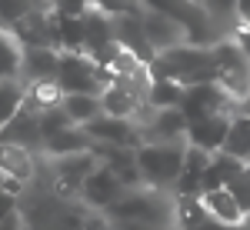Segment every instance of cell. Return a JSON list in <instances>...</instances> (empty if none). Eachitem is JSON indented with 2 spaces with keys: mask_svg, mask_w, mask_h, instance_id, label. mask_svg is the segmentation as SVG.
I'll return each mask as SVG.
<instances>
[{
  "mask_svg": "<svg viewBox=\"0 0 250 230\" xmlns=\"http://www.w3.org/2000/svg\"><path fill=\"white\" fill-rule=\"evenodd\" d=\"M110 230H154L147 224H134V220H110Z\"/></svg>",
  "mask_w": 250,
  "mask_h": 230,
  "instance_id": "36",
  "label": "cell"
},
{
  "mask_svg": "<svg viewBox=\"0 0 250 230\" xmlns=\"http://www.w3.org/2000/svg\"><path fill=\"white\" fill-rule=\"evenodd\" d=\"M20 104H23V84L20 80H3L0 84V127H7L17 117Z\"/></svg>",
  "mask_w": 250,
  "mask_h": 230,
  "instance_id": "28",
  "label": "cell"
},
{
  "mask_svg": "<svg viewBox=\"0 0 250 230\" xmlns=\"http://www.w3.org/2000/svg\"><path fill=\"white\" fill-rule=\"evenodd\" d=\"M210 217L204 210L200 197H173V227L177 230H200Z\"/></svg>",
  "mask_w": 250,
  "mask_h": 230,
  "instance_id": "23",
  "label": "cell"
},
{
  "mask_svg": "<svg viewBox=\"0 0 250 230\" xmlns=\"http://www.w3.org/2000/svg\"><path fill=\"white\" fill-rule=\"evenodd\" d=\"M144 14H127V17H114V43L120 50H127V54H134L140 63H147L150 67V60L157 57L154 47L147 43V34H144Z\"/></svg>",
  "mask_w": 250,
  "mask_h": 230,
  "instance_id": "9",
  "label": "cell"
},
{
  "mask_svg": "<svg viewBox=\"0 0 250 230\" xmlns=\"http://www.w3.org/2000/svg\"><path fill=\"white\" fill-rule=\"evenodd\" d=\"M40 7H50L47 0H0V30H14L27 14H34Z\"/></svg>",
  "mask_w": 250,
  "mask_h": 230,
  "instance_id": "27",
  "label": "cell"
},
{
  "mask_svg": "<svg viewBox=\"0 0 250 230\" xmlns=\"http://www.w3.org/2000/svg\"><path fill=\"white\" fill-rule=\"evenodd\" d=\"M200 204H204V210H207V217H210L213 224H224V227H240L247 217H244V210L237 207V200L230 197V190L224 187V190H207L200 193Z\"/></svg>",
  "mask_w": 250,
  "mask_h": 230,
  "instance_id": "16",
  "label": "cell"
},
{
  "mask_svg": "<svg viewBox=\"0 0 250 230\" xmlns=\"http://www.w3.org/2000/svg\"><path fill=\"white\" fill-rule=\"evenodd\" d=\"M180 114L187 117V124L213 114H237V100H230L217 84H197V87H184Z\"/></svg>",
  "mask_w": 250,
  "mask_h": 230,
  "instance_id": "5",
  "label": "cell"
},
{
  "mask_svg": "<svg viewBox=\"0 0 250 230\" xmlns=\"http://www.w3.org/2000/svg\"><path fill=\"white\" fill-rule=\"evenodd\" d=\"M144 144H177L187 137V117L180 114V107L170 110H154V117L140 127Z\"/></svg>",
  "mask_w": 250,
  "mask_h": 230,
  "instance_id": "10",
  "label": "cell"
},
{
  "mask_svg": "<svg viewBox=\"0 0 250 230\" xmlns=\"http://www.w3.org/2000/svg\"><path fill=\"white\" fill-rule=\"evenodd\" d=\"M184 147H187V140H177V144H140L137 147V170H140L144 187L173 190L177 177L184 170Z\"/></svg>",
  "mask_w": 250,
  "mask_h": 230,
  "instance_id": "3",
  "label": "cell"
},
{
  "mask_svg": "<svg viewBox=\"0 0 250 230\" xmlns=\"http://www.w3.org/2000/svg\"><path fill=\"white\" fill-rule=\"evenodd\" d=\"M247 170V164H240V160H233V157H227V153H213L210 164H207V170H204V177H200V193L207 190H224L227 184H233L240 173Z\"/></svg>",
  "mask_w": 250,
  "mask_h": 230,
  "instance_id": "14",
  "label": "cell"
},
{
  "mask_svg": "<svg viewBox=\"0 0 250 230\" xmlns=\"http://www.w3.org/2000/svg\"><path fill=\"white\" fill-rule=\"evenodd\" d=\"M140 107H144V100H140L134 90L120 87V84H110V87H104V90H100V114H107V117L134 120Z\"/></svg>",
  "mask_w": 250,
  "mask_h": 230,
  "instance_id": "17",
  "label": "cell"
},
{
  "mask_svg": "<svg viewBox=\"0 0 250 230\" xmlns=\"http://www.w3.org/2000/svg\"><path fill=\"white\" fill-rule=\"evenodd\" d=\"M23 230H30V227H23Z\"/></svg>",
  "mask_w": 250,
  "mask_h": 230,
  "instance_id": "40",
  "label": "cell"
},
{
  "mask_svg": "<svg viewBox=\"0 0 250 230\" xmlns=\"http://www.w3.org/2000/svg\"><path fill=\"white\" fill-rule=\"evenodd\" d=\"M90 10L104 14V17H127V14H144L140 0H90Z\"/></svg>",
  "mask_w": 250,
  "mask_h": 230,
  "instance_id": "30",
  "label": "cell"
},
{
  "mask_svg": "<svg viewBox=\"0 0 250 230\" xmlns=\"http://www.w3.org/2000/svg\"><path fill=\"white\" fill-rule=\"evenodd\" d=\"M233 14L240 17V23H250V0H233Z\"/></svg>",
  "mask_w": 250,
  "mask_h": 230,
  "instance_id": "35",
  "label": "cell"
},
{
  "mask_svg": "<svg viewBox=\"0 0 250 230\" xmlns=\"http://www.w3.org/2000/svg\"><path fill=\"white\" fill-rule=\"evenodd\" d=\"M47 3H54V0H47Z\"/></svg>",
  "mask_w": 250,
  "mask_h": 230,
  "instance_id": "39",
  "label": "cell"
},
{
  "mask_svg": "<svg viewBox=\"0 0 250 230\" xmlns=\"http://www.w3.org/2000/svg\"><path fill=\"white\" fill-rule=\"evenodd\" d=\"M57 50H23L20 60V84H43V80H57Z\"/></svg>",
  "mask_w": 250,
  "mask_h": 230,
  "instance_id": "15",
  "label": "cell"
},
{
  "mask_svg": "<svg viewBox=\"0 0 250 230\" xmlns=\"http://www.w3.org/2000/svg\"><path fill=\"white\" fill-rule=\"evenodd\" d=\"M184 100V87L173 84V80H150V90H147V107L154 110H170V107H180Z\"/></svg>",
  "mask_w": 250,
  "mask_h": 230,
  "instance_id": "26",
  "label": "cell"
},
{
  "mask_svg": "<svg viewBox=\"0 0 250 230\" xmlns=\"http://www.w3.org/2000/svg\"><path fill=\"white\" fill-rule=\"evenodd\" d=\"M140 20H144V34H147V43L154 47V54H164V50H173V47L187 43V34H184V27L177 20L150 14V10H144Z\"/></svg>",
  "mask_w": 250,
  "mask_h": 230,
  "instance_id": "12",
  "label": "cell"
},
{
  "mask_svg": "<svg viewBox=\"0 0 250 230\" xmlns=\"http://www.w3.org/2000/svg\"><path fill=\"white\" fill-rule=\"evenodd\" d=\"M83 130L90 137V144H110V147H127V150H137L144 144L140 127L134 120H120V117H107V114L94 117Z\"/></svg>",
  "mask_w": 250,
  "mask_h": 230,
  "instance_id": "7",
  "label": "cell"
},
{
  "mask_svg": "<svg viewBox=\"0 0 250 230\" xmlns=\"http://www.w3.org/2000/svg\"><path fill=\"white\" fill-rule=\"evenodd\" d=\"M80 230H110V217L100 213V210L83 213V227H80Z\"/></svg>",
  "mask_w": 250,
  "mask_h": 230,
  "instance_id": "33",
  "label": "cell"
},
{
  "mask_svg": "<svg viewBox=\"0 0 250 230\" xmlns=\"http://www.w3.org/2000/svg\"><path fill=\"white\" fill-rule=\"evenodd\" d=\"M60 110L70 117L74 127H87L94 117H100V97H94V94H63L60 97Z\"/></svg>",
  "mask_w": 250,
  "mask_h": 230,
  "instance_id": "22",
  "label": "cell"
},
{
  "mask_svg": "<svg viewBox=\"0 0 250 230\" xmlns=\"http://www.w3.org/2000/svg\"><path fill=\"white\" fill-rule=\"evenodd\" d=\"M90 137L83 127H67V130H60V134L47 137L43 140V147L40 150L47 153L50 160H57V157H74V153H90Z\"/></svg>",
  "mask_w": 250,
  "mask_h": 230,
  "instance_id": "18",
  "label": "cell"
},
{
  "mask_svg": "<svg viewBox=\"0 0 250 230\" xmlns=\"http://www.w3.org/2000/svg\"><path fill=\"white\" fill-rule=\"evenodd\" d=\"M0 173L27 184L34 173V153L23 147H14V144H0Z\"/></svg>",
  "mask_w": 250,
  "mask_h": 230,
  "instance_id": "21",
  "label": "cell"
},
{
  "mask_svg": "<svg viewBox=\"0 0 250 230\" xmlns=\"http://www.w3.org/2000/svg\"><path fill=\"white\" fill-rule=\"evenodd\" d=\"M57 50L60 54H83V23H80V17H57Z\"/></svg>",
  "mask_w": 250,
  "mask_h": 230,
  "instance_id": "25",
  "label": "cell"
},
{
  "mask_svg": "<svg viewBox=\"0 0 250 230\" xmlns=\"http://www.w3.org/2000/svg\"><path fill=\"white\" fill-rule=\"evenodd\" d=\"M227 190H230V197L237 200V207L244 210V217H250V177H247V170L240 173L233 184H227Z\"/></svg>",
  "mask_w": 250,
  "mask_h": 230,
  "instance_id": "31",
  "label": "cell"
},
{
  "mask_svg": "<svg viewBox=\"0 0 250 230\" xmlns=\"http://www.w3.org/2000/svg\"><path fill=\"white\" fill-rule=\"evenodd\" d=\"M20 60H23V47L14 40V34L0 30V84L20 80Z\"/></svg>",
  "mask_w": 250,
  "mask_h": 230,
  "instance_id": "24",
  "label": "cell"
},
{
  "mask_svg": "<svg viewBox=\"0 0 250 230\" xmlns=\"http://www.w3.org/2000/svg\"><path fill=\"white\" fill-rule=\"evenodd\" d=\"M124 184L117 180V173L114 170H107L104 164H97V170L83 180V187H80V200L87 204V207H94V210H110L117 200L124 197Z\"/></svg>",
  "mask_w": 250,
  "mask_h": 230,
  "instance_id": "8",
  "label": "cell"
},
{
  "mask_svg": "<svg viewBox=\"0 0 250 230\" xmlns=\"http://www.w3.org/2000/svg\"><path fill=\"white\" fill-rule=\"evenodd\" d=\"M57 87H60V97L63 94H94V97H100L97 63L87 57V54H60Z\"/></svg>",
  "mask_w": 250,
  "mask_h": 230,
  "instance_id": "6",
  "label": "cell"
},
{
  "mask_svg": "<svg viewBox=\"0 0 250 230\" xmlns=\"http://www.w3.org/2000/svg\"><path fill=\"white\" fill-rule=\"evenodd\" d=\"M80 23H83V54L87 57H94L104 47L114 43V23H110V17H104L97 10H87L80 17Z\"/></svg>",
  "mask_w": 250,
  "mask_h": 230,
  "instance_id": "19",
  "label": "cell"
},
{
  "mask_svg": "<svg viewBox=\"0 0 250 230\" xmlns=\"http://www.w3.org/2000/svg\"><path fill=\"white\" fill-rule=\"evenodd\" d=\"M67 127H74V124H70V117L60 110V104H57V107H47V110H40V114H37V130H40L43 140L54 137V134H60V130H67Z\"/></svg>",
  "mask_w": 250,
  "mask_h": 230,
  "instance_id": "29",
  "label": "cell"
},
{
  "mask_svg": "<svg viewBox=\"0 0 250 230\" xmlns=\"http://www.w3.org/2000/svg\"><path fill=\"white\" fill-rule=\"evenodd\" d=\"M237 114H250V94L244 97V100H240V104H237Z\"/></svg>",
  "mask_w": 250,
  "mask_h": 230,
  "instance_id": "38",
  "label": "cell"
},
{
  "mask_svg": "<svg viewBox=\"0 0 250 230\" xmlns=\"http://www.w3.org/2000/svg\"><path fill=\"white\" fill-rule=\"evenodd\" d=\"M213 70H217V87L230 100H244L250 94V57L237 47V40H217L210 43Z\"/></svg>",
  "mask_w": 250,
  "mask_h": 230,
  "instance_id": "4",
  "label": "cell"
},
{
  "mask_svg": "<svg viewBox=\"0 0 250 230\" xmlns=\"http://www.w3.org/2000/svg\"><path fill=\"white\" fill-rule=\"evenodd\" d=\"M0 144H14V147H23V150H30V153H40L43 137L37 130V114L17 110V117L7 127H0Z\"/></svg>",
  "mask_w": 250,
  "mask_h": 230,
  "instance_id": "13",
  "label": "cell"
},
{
  "mask_svg": "<svg viewBox=\"0 0 250 230\" xmlns=\"http://www.w3.org/2000/svg\"><path fill=\"white\" fill-rule=\"evenodd\" d=\"M104 213L110 220H134V224H147L154 230L173 227V200L164 197V190H150V187L127 190L110 210H104Z\"/></svg>",
  "mask_w": 250,
  "mask_h": 230,
  "instance_id": "2",
  "label": "cell"
},
{
  "mask_svg": "<svg viewBox=\"0 0 250 230\" xmlns=\"http://www.w3.org/2000/svg\"><path fill=\"white\" fill-rule=\"evenodd\" d=\"M50 10H54L57 17H83V14L90 10V0H54Z\"/></svg>",
  "mask_w": 250,
  "mask_h": 230,
  "instance_id": "32",
  "label": "cell"
},
{
  "mask_svg": "<svg viewBox=\"0 0 250 230\" xmlns=\"http://www.w3.org/2000/svg\"><path fill=\"white\" fill-rule=\"evenodd\" d=\"M220 153H227L240 164H250V114H233L230 117V130L224 137Z\"/></svg>",
  "mask_w": 250,
  "mask_h": 230,
  "instance_id": "20",
  "label": "cell"
},
{
  "mask_svg": "<svg viewBox=\"0 0 250 230\" xmlns=\"http://www.w3.org/2000/svg\"><path fill=\"white\" fill-rule=\"evenodd\" d=\"M0 230H23V217H20V210H17V213H10V217L0 224Z\"/></svg>",
  "mask_w": 250,
  "mask_h": 230,
  "instance_id": "37",
  "label": "cell"
},
{
  "mask_svg": "<svg viewBox=\"0 0 250 230\" xmlns=\"http://www.w3.org/2000/svg\"><path fill=\"white\" fill-rule=\"evenodd\" d=\"M17 210H20V200H17V197H10V193H3V190H0V224H3V220H7L10 213H17Z\"/></svg>",
  "mask_w": 250,
  "mask_h": 230,
  "instance_id": "34",
  "label": "cell"
},
{
  "mask_svg": "<svg viewBox=\"0 0 250 230\" xmlns=\"http://www.w3.org/2000/svg\"><path fill=\"white\" fill-rule=\"evenodd\" d=\"M150 80H173L180 87H197V84H217L210 47H190L180 43L173 50H164L150 60Z\"/></svg>",
  "mask_w": 250,
  "mask_h": 230,
  "instance_id": "1",
  "label": "cell"
},
{
  "mask_svg": "<svg viewBox=\"0 0 250 230\" xmlns=\"http://www.w3.org/2000/svg\"><path fill=\"white\" fill-rule=\"evenodd\" d=\"M230 117L233 114H213V117H204V120H193L187 124V144L190 147H200L207 153H217L224 147V137L230 130Z\"/></svg>",
  "mask_w": 250,
  "mask_h": 230,
  "instance_id": "11",
  "label": "cell"
}]
</instances>
